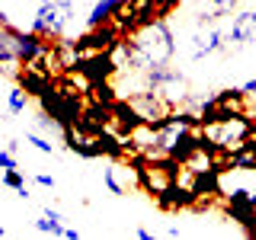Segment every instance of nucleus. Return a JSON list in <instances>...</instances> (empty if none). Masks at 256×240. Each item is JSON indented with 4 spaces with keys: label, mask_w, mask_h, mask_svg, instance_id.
<instances>
[{
    "label": "nucleus",
    "mask_w": 256,
    "mask_h": 240,
    "mask_svg": "<svg viewBox=\"0 0 256 240\" xmlns=\"http://www.w3.org/2000/svg\"><path fill=\"white\" fill-rule=\"evenodd\" d=\"M198 134H202V144L214 154H234L240 144H246L256 134V118H250V112H237L218 122L198 125Z\"/></svg>",
    "instance_id": "obj_1"
},
{
    "label": "nucleus",
    "mask_w": 256,
    "mask_h": 240,
    "mask_svg": "<svg viewBox=\"0 0 256 240\" xmlns=\"http://www.w3.org/2000/svg\"><path fill=\"white\" fill-rule=\"evenodd\" d=\"M74 20H77V10H74L70 0H45L36 10V16H32L29 29L38 32L48 42H58V38L68 36V29L74 26Z\"/></svg>",
    "instance_id": "obj_2"
},
{
    "label": "nucleus",
    "mask_w": 256,
    "mask_h": 240,
    "mask_svg": "<svg viewBox=\"0 0 256 240\" xmlns=\"http://www.w3.org/2000/svg\"><path fill=\"white\" fill-rule=\"evenodd\" d=\"M0 42L13 52V58L26 68V64H36L42 61L48 52H52V42L42 38L38 32H26V29H16L13 22H6V26H0Z\"/></svg>",
    "instance_id": "obj_3"
},
{
    "label": "nucleus",
    "mask_w": 256,
    "mask_h": 240,
    "mask_svg": "<svg viewBox=\"0 0 256 240\" xmlns=\"http://www.w3.org/2000/svg\"><path fill=\"white\" fill-rule=\"evenodd\" d=\"M144 84H148V90H154L157 96H164L166 102H170L173 109H180V106H186L189 102V80L182 70H176L170 68V64H164V68H150V70H144Z\"/></svg>",
    "instance_id": "obj_4"
},
{
    "label": "nucleus",
    "mask_w": 256,
    "mask_h": 240,
    "mask_svg": "<svg viewBox=\"0 0 256 240\" xmlns=\"http://www.w3.org/2000/svg\"><path fill=\"white\" fill-rule=\"evenodd\" d=\"M122 38H125L122 32L112 26V22H106V26H86V32H80L74 38V45H77L80 58H86V54H109Z\"/></svg>",
    "instance_id": "obj_5"
},
{
    "label": "nucleus",
    "mask_w": 256,
    "mask_h": 240,
    "mask_svg": "<svg viewBox=\"0 0 256 240\" xmlns=\"http://www.w3.org/2000/svg\"><path fill=\"white\" fill-rule=\"evenodd\" d=\"M228 214L244 228L246 237H256V192L250 189H234L228 196Z\"/></svg>",
    "instance_id": "obj_6"
},
{
    "label": "nucleus",
    "mask_w": 256,
    "mask_h": 240,
    "mask_svg": "<svg viewBox=\"0 0 256 240\" xmlns=\"http://www.w3.org/2000/svg\"><path fill=\"white\" fill-rule=\"evenodd\" d=\"M228 48V32H221L214 22H208L192 36V61H205L212 54H218Z\"/></svg>",
    "instance_id": "obj_7"
},
{
    "label": "nucleus",
    "mask_w": 256,
    "mask_h": 240,
    "mask_svg": "<svg viewBox=\"0 0 256 240\" xmlns=\"http://www.w3.org/2000/svg\"><path fill=\"white\" fill-rule=\"evenodd\" d=\"M74 70H80L90 84H109L118 74V64L112 61V54H86V58L77 61Z\"/></svg>",
    "instance_id": "obj_8"
},
{
    "label": "nucleus",
    "mask_w": 256,
    "mask_h": 240,
    "mask_svg": "<svg viewBox=\"0 0 256 240\" xmlns=\"http://www.w3.org/2000/svg\"><path fill=\"white\" fill-rule=\"evenodd\" d=\"M230 45H256V10H240L228 29Z\"/></svg>",
    "instance_id": "obj_9"
},
{
    "label": "nucleus",
    "mask_w": 256,
    "mask_h": 240,
    "mask_svg": "<svg viewBox=\"0 0 256 240\" xmlns=\"http://www.w3.org/2000/svg\"><path fill=\"white\" fill-rule=\"evenodd\" d=\"M237 4L240 0H198L196 16H198L202 26H208V22H218V20H224V16H230L237 10Z\"/></svg>",
    "instance_id": "obj_10"
},
{
    "label": "nucleus",
    "mask_w": 256,
    "mask_h": 240,
    "mask_svg": "<svg viewBox=\"0 0 256 240\" xmlns=\"http://www.w3.org/2000/svg\"><path fill=\"white\" fill-rule=\"evenodd\" d=\"M125 4L128 0H96L90 6V13H86V26H106V22H112Z\"/></svg>",
    "instance_id": "obj_11"
},
{
    "label": "nucleus",
    "mask_w": 256,
    "mask_h": 240,
    "mask_svg": "<svg viewBox=\"0 0 256 240\" xmlns=\"http://www.w3.org/2000/svg\"><path fill=\"white\" fill-rule=\"evenodd\" d=\"M230 166L234 170H256V134L230 154Z\"/></svg>",
    "instance_id": "obj_12"
},
{
    "label": "nucleus",
    "mask_w": 256,
    "mask_h": 240,
    "mask_svg": "<svg viewBox=\"0 0 256 240\" xmlns=\"http://www.w3.org/2000/svg\"><path fill=\"white\" fill-rule=\"evenodd\" d=\"M64 228H68V224H64V218L54 212V208H45L42 218L36 221V230H38V234H52V237H64Z\"/></svg>",
    "instance_id": "obj_13"
},
{
    "label": "nucleus",
    "mask_w": 256,
    "mask_h": 240,
    "mask_svg": "<svg viewBox=\"0 0 256 240\" xmlns=\"http://www.w3.org/2000/svg\"><path fill=\"white\" fill-rule=\"evenodd\" d=\"M6 109H10L13 116H22V112L29 109V93L22 90L20 84H16V86H13L10 93H6Z\"/></svg>",
    "instance_id": "obj_14"
},
{
    "label": "nucleus",
    "mask_w": 256,
    "mask_h": 240,
    "mask_svg": "<svg viewBox=\"0 0 256 240\" xmlns=\"http://www.w3.org/2000/svg\"><path fill=\"white\" fill-rule=\"evenodd\" d=\"M4 186L13 189L20 198H29V189H26V176H22V170L16 166V170H4Z\"/></svg>",
    "instance_id": "obj_15"
},
{
    "label": "nucleus",
    "mask_w": 256,
    "mask_h": 240,
    "mask_svg": "<svg viewBox=\"0 0 256 240\" xmlns=\"http://www.w3.org/2000/svg\"><path fill=\"white\" fill-rule=\"evenodd\" d=\"M26 144H32V148L38 150V154H45V157H52L54 154V144L45 138V134H38V132H29L26 134Z\"/></svg>",
    "instance_id": "obj_16"
},
{
    "label": "nucleus",
    "mask_w": 256,
    "mask_h": 240,
    "mask_svg": "<svg viewBox=\"0 0 256 240\" xmlns=\"http://www.w3.org/2000/svg\"><path fill=\"white\" fill-rule=\"evenodd\" d=\"M116 170H118V166H106V170H102V186H106V189L112 192V196H125V186L118 182Z\"/></svg>",
    "instance_id": "obj_17"
},
{
    "label": "nucleus",
    "mask_w": 256,
    "mask_h": 240,
    "mask_svg": "<svg viewBox=\"0 0 256 240\" xmlns=\"http://www.w3.org/2000/svg\"><path fill=\"white\" fill-rule=\"evenodd\" d=\"M16 166H20V160L13 150H0V170H16Z\"/></svg>",
    "instance_id": "obj_18"
},
{
    "label": "nucleus",
    "mask_w": 256,
    "mask_h": 240,
    "mask_svg": "<svg viewBox=\"0 0 256 240\" xmlns=\"http://www.w3.org/2000/svg\"><path fill=\"white\" fill-rule=\"evenodd\" d=\"M36 182L42 189H54V176H48V173H36Z\"/></svg>",
    "instance_id": "obj_19"
},
{
    "label": "nucleus",
    "mask_w": 256,
    "mask_h": 240,
    "mask_svg": "<svg viewBox=\"0 0 256 240\" xmlns=\"http://www.w3.org/2000/svg\"><path fill=\"white\" fill-rule=\"evenodd\" d=\"M240 90H244L246 96H256V77H250V80H244V84H240Z\"/></svg>",
    "instance_id": "obj_20"
},
{
    "label": "nucleus",
    "mask_w": 256,
    "mask_h": 240,
    "mask_svg": "<svg viewBox=\"0 0 256 240\" xmlns=\"http://www.w3.org/2000/svg\"><path fill=\"white\" fill-rule=\"evenodd\" d=\"M134 237H141V240H154V230H148V228H138V230H134Z\"/></svg>",
    "instance_id": "obj_21"
},
{
    "label": "nucleus",
    "mask_w": 256,
    "mask_h": 240,
    "mask_svg": "<svg viewBox=\"0 0 256 240\" xmlns=\"http://www.w3.org/2000/svg\"><path fill=\"white\" fill-rule=\"evenodd\" d=\"M64 237H68V240H77L80 230H77V228H64Z\"/></svg>",
    "instance_id": "obj_22"
},
{
    "label": "nucleus",
    "mask_w": 256,
    "mask_h": 240,
    "mask_svg": "<svg viewBox=\"0 0 256 240\" xmlns=\"http://www.w3.org/2000/svg\"><path fill=\"white\" fill-rule=\"evenodd\" d=\"M6 22H10V16H6L4 10H0V26H6Z\"/></svg>",
    "instance_id": "obj_23"
},
{
    "label": "nucleus",
    "mask_w": 256,
    "mask_h": 240,
    "mask_svg": "<svg viewBox=\"0 0 256 240\" xmlns=\"http://www.w3.org/2000/svg\"><path fill=\"white\" fill-rule=\"evenodd\" d=\"M4 234H6V228H4V224H0V237H4Z\"/></svg>",
    "instance_id": "obj_24"
}]
</instances>
